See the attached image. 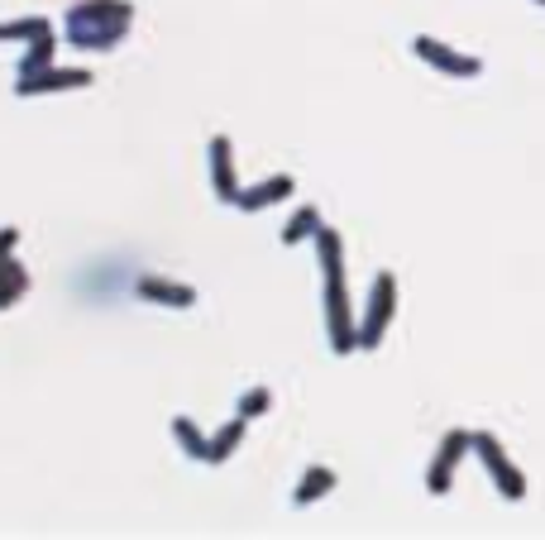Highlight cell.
<instances>
[{
  "label": "cell",
  "instance_id": "1",
  "mask_svg": "<svg viewBox=\"0 0 545 540\" xmlns=\"http://www.w3.org/2000/svg\"><path fill=\"white\" fill-rule=\"evenodd\" d=\"M130 24V5L120 0H91V5H77L67 15V34L72 44H87V48H110Z\"/></svg>",
  "mask_w": 545,
  "mask_h": 540
},
{
  "label": "cell",
  "instance_id": "2",
  "mask_svg": "<svg viewBox=\"0 0 545 540\" xmlns=\"http://www.w3.org/2000/svg\"><path fill=\"white\" fill-rule=\"evenodd\" d=\"M469 445H474V450L483 454V464H488L493 483L502 488V497H507V502H522V497H526V478L517 474V469H512V459H507V454L498 450V440H493V435H474Z\"/></svg>",
  "mask_w": 545,
  "mask_h": 540
},
{
  "label": "cell",
  "instance_id": "3",
  "mask_svg": "<svg viewBox=\"0 0 545 540\" xmlns=\"http://www.w3.org/2000/svg\"><path fill=\"white\" fill-rule=\"evenodd\" d=\"M393 297H397V282L393 278H378L373 282V311H369V325H364V349L378 345V335H383V321H393Z\"/></svg>",
  "mask_w": 545,
  "mask_h": 540
},
{
  "label": "cell",
  "instance_id": "4",
  "mask_svg": "<svg viewBox=\"0 0 545 540\" xmlns=\"http://www.w3.org/2000/svg\"><path fill=\"white\" fill-rule=\"evenodd\" d=\"M412 48H416V58H426V63L445 67V72H459V77H474V72H483L479 58H459V53H450L440 39H426V34H421Z\"/></svg>",
  "mask_w": 545,
  "mask_h": 540
},
{
  "label": "cell",
  "instance_id": "5",
  "mask_svg": "<svg viewBox=\"0 0 545 540\" xmlns=\"http://www.w3.org/2000/svg\"><path fill=\"white\" fill-rule=\"evenodd\" d=\"M464 450H469V435H464V431L445 435V445H440V454H436V469L426 474L431 493H445V488H450V469L459 464V454H464Z\"/></svg>",
  "mask_w": 545,
  "mask_h": 540
},
{
  "label": "cell",
  "instance_id": "6",
  "mask_svg": "<svg viewBox=\"0 0 545 540\" xmlns=\"http://www.w3.org/2000/svg\"><path fill=\"white\" fill-rule=\"evenodd\" d=\"M63 87H91V72H77V67H67V72H29L20 82V96H34V91H63Z\"/></svg>",
  "mask_w": 545,
  "mask_h": 540
},
{
  "label": "cell",
  "instance_id": "7",
  "mask_svg": "<svg viewBox=\"0 0 545 540\" xmlns=\"http://www.w3.org/2000/svg\"><path fill=\"white\" fill-rule=\"evenodd\" d=\"M211 163H216V196L220 201H235V196H240V182L230 177V139H225V134L211 139Z\"/></svg>",
  "mask_w": 545,
  "mask_h": 540
},
{
  "label": "cell",
  "instance_id": "8",
  "mask_svg": "<svg viewBox=\"0 0 545 540\" xmlns=\"http://www.w3.org/2000/svg\"><path fill=\"white\" fill-rule=\"evenodd\" d=\"M292 192V177H273V182H259V187H254V192H240L235 196V206H244V211H263V206H268V201H283V196Z\"/></svg>",
  "mask_w": 545,
  "mask_h": 540
},
{
  "label": "cell",
  "instance_id": "9",
  "mask_svg": "<svg viewBox=\"0 0 545 540\" xmlns=\"http://www.w3.org/2000/svg\"><path fill=\"white\" fill-rule=\"evenodd\" d=\"M316 230H321V211H316V206H306V211H297V216H292V225L283 230V244H302V239H316Z\"/></svg>",
  "mask_w": 545,
  "mask_h": 540
},
{
  "label": "cell",
  "instance_id": "10",
  "mask_svg": "<svg viewBox=\"0 0 545 540\" xmlns=\"http://www.w3.org/2000/svg\"><path fill=\"white\" fill-rule=\"evenodd\" d=\"M139 292H144V297H158V302H173V306H192V302H197V297H192V287H173V282H153V278L139 282Z\"/></svg>",
  "mask_w": 545,
  "mask_h": 540
},
{
  "label": "cell",
  "instance_id": "11",
  "mask_svg": "<svg viewBox=\"0 0 545 540\" xmlns=\"http://www.w3.org/2000/svg\"><path fill=\"white\" fill-rule=\"evenodd\" d=\"M326 488H335V469H311V474L302 478V488H297V507L316 502V497L326 493Z\"/></svg>",
  "mask_w": 545,
  "mask_h": 540
},
{
  "label": "cell",
  "instance_id": "12",
  "mask_svg": "<svg viewBox=\"0 0 545 540\" xmlns=\"http://www.w3.org/2000/svg\"><path fill=\"white\" fill-rule=\"evenodd\" d=\"M173 431H177V440H182L187 450L197 454V459H206V464H211V445H206V440H201V435L192 431V421H187V416H177V421H173Z\"/></svg>",
  "mask_w": 545,
  "mask_h": 540
},
{
  "label": "cell",
  "instance_id": "13",
  "mask_svg": "<svg viewBox=\"0 0 545 540\" xmlns=\"http://www.w3.org/2000/svg\"><path fill=\"white\" fill-rule=\"evenodd\" d=\"M240 435H244V416H235V421H230V426L216 435V445H211V464H220L230 445H240Z\"/></svg>",
  "mask_w": 545,
  "mask_h": 540
},
{
  "label": "cell",
  "instance_id": "14",
  "mask_svg": "<svg viewBox=\"0 0 545 540\" xmlns=\"http://www.w3.org/2000/svg\"><path fill=\"white\" fill-rule=\"evenodd\" d=\"M24 34H48L44 20H15V24H0V44L5 39H24Z\"/></svg>",
  "mask_w": 545,
  "mask_h": 540
},
{
  "label": "cell",
  "instance_id": "15",
  "mask_svg": "<svg viewBox=\"0 0 545 540\" xmlns=\"http://www.w3.org/2000/svg\"><path fill=\"white\" fill-rule=\"evenodd\" d=\"M268 407V392H249V397H244V411L240 416H254V411H263Z\"/></svg>",
  "mask_w": 545,
  "mask_h": 540
}]
</instances>
